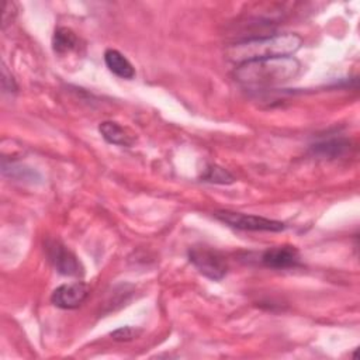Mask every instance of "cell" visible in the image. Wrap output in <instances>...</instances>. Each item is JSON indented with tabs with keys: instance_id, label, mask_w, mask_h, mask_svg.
<instances>
[{
	"instance_id": "cell-1",
	"label": "cell",
	"mask_w": 360,
	"mask_h": 360,
	"mask_svg": "<svg viewBox=\"0 0 360 360\" xmlns=\"http://www.w3.org/2000/svg\"><path fill=\"white\" fill-rule=\"evenodd\" d=\"M301 63L294 56H276L239 63L235 79L250 89H271L294 80Z\"/></svg>"
},
{
	"instance_id": "cell-2",
	"label": "cell",
	"mask_w": 360,
	"mask_h": 360,
	"mask_svg": "<svg viewBox=\"0 0 360 360\" xmlns=\"http://www.w3.org/2000/svg\"><path fill=\"white\" fill-rule=\"evenodd\" d=\"M301 45L302 38L297 34H274L238 42L229 48L228 56L238 63L276 56H292Z\"/></svg>"
},
{
	"instance_id": "cell-3",
	"label": "cell",
	"mask_w": 360,
	"mask_h": 360,
	"mask_svg": "<svg viewBox=\"0 0 360 360\" xmlns=\"http://www.w3.org/2000/svg\"><path fill=\"white\" fill-rule=\"evenodd\" d=\"M190 263L207 278L219 281L228 271L225 257L215 249L207 246H194L188 250Z\"/></svg>"
},
{
	"instance_id": "cell-4",
	"label": "cell",
	"mask_w": 360,
	"mask_h": 360,
	"mask_svg": "<svg viewBox=\"0 0 360 360\" xmlns=\"http://www.w3.org/2000/svg\"><path fill=\"white\" fill-rule=\"evenodd\" d=\"M214 217L232 228H238L243 231L280 232L285 229V224L281 221L252 215V214H242V212H233V211H217Z\"/></svg>"
},
{
	"instance_id": "cell-5",
	"label": "cell",
	"mask_w": 360,
	"mask_h": 360,
	"mask_svg": "<svg viewBox=\"0 0 360 360\" xmlns=\"http://www.w3.org/2000/svg\"><path fill=\"white\" fill-rule=\"evenodd\" d=\"M46 255L58 273L70 277L83 276L84 271L80 260L59 240H49L46 243Z\"/></svg>"
},
{
	"instance_id": "cell-6",
	"label": "cell",
	"mask_w": 360,
	"mask_h": 360,
	"mask_svg": "<svg viewBox=\"0 0 360 360\" xmlns=\"http://www.w3.org/2000/svg\"><path fill=\"white\" fill-rule=\"evenodd\" d=\"M90 292V287L83 281L62 284L51 295V302L62 309H75L80 307Z\"/></svg>"
},
{
	"instance_id": "cell-7",
	"label": "cell",
	"mask_w": 360,
	"mask_h": 360,
	"mask_svg": "<svg viewBox=\"0 0 360 360\" xmlns=\"http://www.w3.org/2000/svg\"><path fill=\"white\" fill-rule=\"evenodd\" d=\"M260 263L269 269H294L301 266V256L295 246H273L260 255Z\"/></svg>"
},
{
	"instance_id": "cell-8",
	"label": "cell",
	"mask_w": 360,
	"mask_h": 360,
	"mask_svg": "<svg viewBox=\"0 0 360 360\" xmlns=\"http://www.w3.org/2000/svg\"><path fill=\"white\" fill-rule=\"evenodd\" d=\"M350 149V141L343 136L322 138L311 145V152L319 158L336 159L346 155Z\"/></svg>"
},
{
	"instance_id": "cell-9",
	"label": "cell",
	"mask_w": 360,
	"mask_h": 360,
	"mask_svg": "<svg viewBox=\"0 0 360 360\" xmlns=\"http://www.w3.org/2000/svg\"><path fill=\"white\" fill-rule=\"evenodd\" d=\"M1 173L6 177H10L13 180L28 181V183H41V179H42L41 174L32 167H28L27 165H22L20 162L7 160L6 158H3V162H1Z\"/></svg>"
},
{
	"instance_id": "cell-10",
	"label": "cell",
	"mask_w": 360,
	"mask_h": 360,
	"mask_svg": "<svg viewBox=\"0 0 360 360\" xmlns=\"http://www.w3.org/2000/svg\"><path fill=\"white\" fill-rule=\"evenodd\" d=\"M104 63L111 73L121 79H132L135 76V69L131 62L117 49H107L104 52Z\"/></svg>"
},
{
	"instance_id": "cell-11",
	"label": "cell",
	"mask_w": 360,
	"mask_h": 360,
	"mask_svg": "<svg viewBox=\"0 0 360 360\" xmlns=\"http://www.w3.org/2000/svg\"><path fill=\"white\" fill-rule=\"evenodd\" d=\"M98 132L108 143H112V145L131 146L134 143L132 134H129L125 128H122L118 122H114V121L100 122Z\"/></svg>"
},
{
	"instance_id": "cell-12",
	"label": "cell",
	"mask_w": 360,
	"mask_h": 360,
	"mask_svg": "<svg viewBox=\"0 0 360 360\" xmlns=\"http://www.w3.org/2000/svg\"><path fill=\"white\" fill-rule=\"evenodd\" d=\"M77 46L76 34L68 27H58L52 37V49L58 55L68 53Z\"/></svg>"
},
{
	"instance_id": "cell-13",
	"label": "cell",
	"mask_w": 360,
	"mask_h": 360,
	"mask_svg": "<svg viewBox=\"0 0 360 360\" xmlns=\"http://www.w3.org/2000/svg\"><path fill=\"white\" fill-rule=\"evenodd\" d=\"M201 179L207 183H214V184H231L235 181V177L224 167L221 166H208L205 173L201 176Z\"/></svg>"
},
{
	"instance_id": "cell-14",
	"label": "cell",
	"mask_w": 360,
	"mask_h": 360,
	"mask_svg": "<svg viewBox=\"0 0 360 360\" xmlns=\"http://www.w3.org/2000/svg\"><path fill=\"white\" fill-rule=\"evenodd\" d=\"M139 335H141V330L131 328V326H122V328H118L114 332H111V338L118 342H128V340L138 338Z\"/></svg>"
},
{
	"instance_id": "cell-15",
	"label": "cell",
	"mask_w": 360,
	"mask_h": 360,
	"mask_svg": "<svg viewBox=\"0 0 360 360\" xmlns=\"http://www.w3.org/2000/svg\"><path fill=\"white\" fill-rule=\"evenodd\" d=\"M1 87H3V91L6 93H14L17 90V84L4 65L1 68Z\"/></svg>"
}]
</instances>
